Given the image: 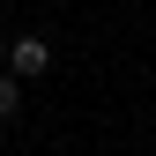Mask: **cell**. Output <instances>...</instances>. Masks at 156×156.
<instances>
[{"instance_id":"1","label":"cell","mask_w":156,"mask_h":156,"mask_svg":"<svg viewBox=\"0 0 156 156\" xmlns=\"http://www.w3.org/2000/svg\"><path fill=\"white\" fill-rule=\"evenodd\" d=\"M8 74H15V82L52 74V45H45V37H8Z\"/></svg>"},{"instance_id":"2","label":"cell","mask_w":156,"mask_h":156,"mask_svg":"<svg viewBox=\"0 0 156 156\" xmlns=\"http://www.w3.org/2000/svg\"><path fill=\"white\" fill-rule=\"evenodd\" d=\"M8 119H23V82L0 74V126H8Z\"/></svg>"},{"instance_id":"3","label":"cell","mask_w":156,"mask_h":156,"mask_svg":"<svg viewBox=\"0 0 156 156\" xmlns=\"http://www.w3.org/2000/svg\"><path fill=\"white\" fill-rule=\"evenodd\" d=\"M0 74H8V37H0Z\"/></svg>"}]
</instances>
